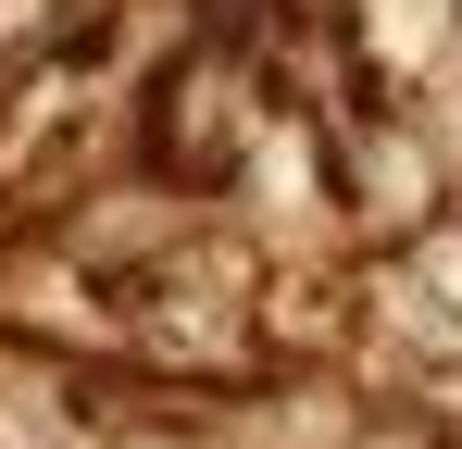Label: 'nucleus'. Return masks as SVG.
I'll return each instance as SVG.
<instances>
[{
	"mask_svg": "<svg viewBox=\"0 0 462 449\" xmlns=\"http://www.w3.org/2000/svg\"><path fill=\"white\" fill-rule=\"evenodd\" d=\"M288 113V87L263 63V25H200L175 63L138 87V162L175 175L188 200H237V162L250 138Z\"/></svg>",
	"mask_w": 462,
	"mask_h": 449,
	"instance_id": "f257e3e1",
	"label": "nucleus"
},
{
	"mask_svg": "<svg viewBox=\"0 0 462 449\" xmlns=\"http://www.w3.org/2000/svg\"><path fill=\"white\" fill-rule=\"evenodd\" d=\"M325 188H337V224H363V237H387V250H412L425 224L450 213V150H438V125H412L400 100H350L337 125H325Z\"/></svg>",
	"mask_w": 462,
	"mask_h": 449,
	"instance_id": "f03ea898",
	"label": "nucleus"
},
{
	"mask_svg": "<svg viewBox=\"0 0 462 449\" xmlns=\"http://www.w3.org/2000/svg\"><path fill=\"white\" fill-rule=\"evenodd\" d=\"M88 0H0V75H25V63H51V50H88Z\"/></svg>",
	"mask_w": 462,
	"mask_h": 449,
	"instance_id": "7ed1b4c3",
	"label": "nucleus"
},
{
	"mask_svg": "<svg viewBox=\"0 0 462 449\" xmlns=\"http://www.w3.org/2000/svg\"><path fill=\"white\" fill-rule=\"evenodd\" d=\"M387 262H400V275H412V288H425V299H438V312L462 325V224H450V213L425 224L412 250H387Z\"/></svg>",
	"mask_w": 462,
	"mask_h": 449,
	"instance_id": "20e7f679",
	"label": "nucleus"
},
{
	"mask_svg": "<svg viewBox=\"0 0 462 449\" xmlns=\"http://www.w3.org/2000/svg\"><path fill=\"white\" fill-rule=\"evenodd\" d=\"M337 449H462V437H438V425H387V412H375V425H350Z\"/></svg>",
	"mask_w": 462,
	"mask_h": 449,
	"instance_id": "39448f33",
	"label": "nucleus"
}]
</instances>
